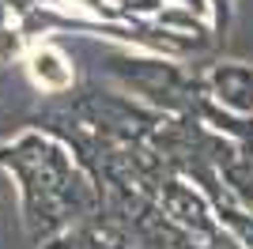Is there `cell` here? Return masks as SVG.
<instances>
[{
	"instance_id": "cell-1",
	"label": "cell",
	"mask_w": 253,
	"mask_h": 249,
	"mask_svg": "<svg viewBox=\"0 0 253 249\" xmlns=\"http://www.w3.org/2000/svg\"><path fill=\"white\" fill-rule=\"evenodd\" d=\"M31 76L45 91H61V87L72 83V68L64 64V57L53 49V45H42V49L31 53Z\"/></svg>"
}]
</instances>
